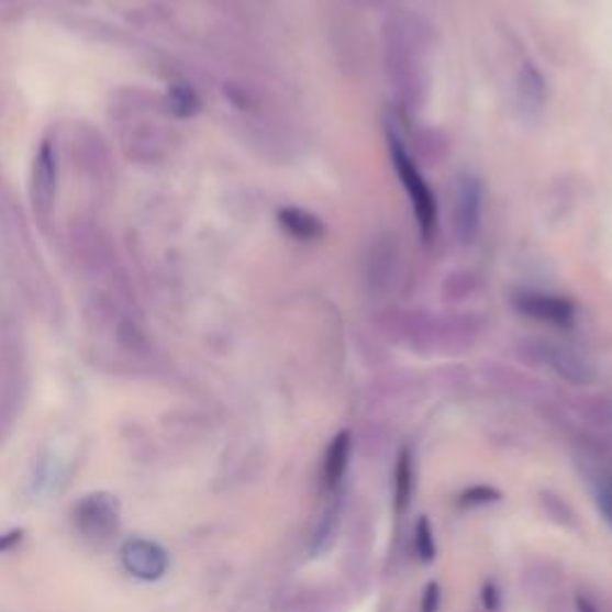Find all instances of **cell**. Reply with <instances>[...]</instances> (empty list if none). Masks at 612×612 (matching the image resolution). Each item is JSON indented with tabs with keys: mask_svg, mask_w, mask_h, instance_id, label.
I'll use <instances>...</instances> for the list:
<instances>
[{
	"mask_svg": "<svg viewBox=\"0 0 612 612\" xmlns=\"http://www.w3.org/2000/svg\"><path fill=\"white\" fill-rule=\"evenodd\" d=\"M120 560L132 577L144 581L160 579L170 565L168 553L148 538H130L120 550Z\"/></svg>",
	"mask_w": 612,
	"mask_h": 612,
	"instance_id": "obj_4",
	"label": "cell"
},
{
	"mask_svg": "<svg viewBox=\"0 0 612 612\" xmlns=\"http://www.w3.org/2000/svg\"><path fill=\"white\" fill-rule=\"evenodd\" d=\"M349 457H352V433L349 431H340L335 438L331 441L329 450H325V459H323V483L325 488H335L343 483L347 467H349Z\"/></svg>",
	"mask_w": 612,
	"mask_h": 612,
	"instance_id": "obj_7",
	"label": "cell"
},
{
	"mask_svg": "<svg viewBox=\"0 0 612 612\" xmlns=\"http://www.w3.org/2000/svg\"><path fill=\"white\" fill-rule=\"evenodd\" d=\"M396 479H392V502H396V512L404 514L410 508L414 496V457L410 450H402L396 461Z\"/></svg>",
	"mask_w": 612,
	"mask_h": 612,
	"instance_id": "obj_9",
	"label": "cell"
},
{
	"mask_svg": "<svg viewBox=\"0 0 612 612\" xmlns=\"http://www.w3.org/2000/svg\"><path fill=\"white\" fill-rule=\"evenodd\" d=\"M441 610V587L435 581H431L421 596V608L419 612H438Z\"/></svg>",
	"mask_w": 612,
	"mask_h": 612,
	"instance_id": "obj_16",
	"label": "cell"
},
{
	"mask_svg": "<svg viewBox=\"0 0 612 612\" xmlns=\"http://www.w3.org/2000/svg\"><path fill=\"white\" fill-rule=\"evenodd\" d=\"M390 156H392V166H396L402 180L404 192L412 199V207L421 227V237L429 242L435 233V221H438V207H435V197L431 192V187L426 185L424 175L419 173L414 160L404 152V146L398 137H390Z\"/></svg>",
	"mask_w": 612,
	"mask_h": 612,
	"instance_id": "obj_1",
	"label": "cell"
},
{
	"mask_svg": "<svg viewBox=\"0 0 612 612\" xmlns=\"http://www.w3.org/2000/svg\"><path fill=\"white\" fill-rule=\"evenodd\" d=\"M500 500V491L491 486H471L469 491L461 493V505L467 508H483V505H491V502Z\"/></svg>",
	"mask_w": 612,
	"mask_h": 612,
	"instance_id": "obj_15",
	"label": "cell"
},
{
	"mask_svg": "<svg viewBox=\"0 0 612 612\" xmlns=\"http://www.w3.org/2000/svg\"><path fill=\"white\" fill-rule=\"evenodd\" d=\"M596 505L605 516V522L612 526V469L610 467H598L591 476Z\"/></svg>",
	"mask_w": 612,
	"mask_h": 612,
	"instance_id": "obj_11",
	"label": "cell"
},
{
	"mask_svg": "<svg viewBox=\"0 0 612 612\" xmlns=\"http://www.w3.org/2000/svg\"><path fill=\"white\" fill-rule=\"evenodd\" d=\"M280 218V225L288 230V233L294 237V240H302V242H316L325 235V225L319 215L314 213H309L304 209H282L278 213Z\"/></svg>",
	"mask_w": 612,
	"mask_h": 612,
	"instance_id": "obj_8",
	"label": "cell"
},
{
	"mask_svg": "<svg viewBox=\"0 0 612 612\" xmlns=\"http://www.w3.org/2000/svg\"><path fill=\"white\" fill-rule=\"evenodd\" d=\"M541 502H543V508H546L550 520H555L557 524L567 526V528L577 526V514L572 512V508H569L563 498H557L553 493H543Z\"/></svg>",
	"mask_w": 612,
	"mask_h": 612,
	"instance_id": "obj_14",
	"label": "cell"
},
{
	"mask_svg": "<svg viewBox=\"0 0 612 612\" xmlns=\"http://www.w3.org/2000/svg\"><path fill=\"white\" fill-rule=\"evenodd\" d=\"M543 359L548 361V366L557 376L569 380V383L589 386L593 380L591 364L575 349L560 347V345H546L543 347Z\"/></svg>",
	"mask_w": 612,
	"mask_h": 612,
	"instance_id": "obj_6",
	"label": "cell"
},
{
	"mask_svg": "<svg viewBox=\"0 0 612 612\" xmlns=\"http://www.w3.org/2000/svg\"><path fill=\"white\" fill-rule=\"evenodd\" d=\"M75 526L91 541H108L120 528L118 500L108 493H91L75 508Z\"/></svg>",
	"mask_w": 612,
	"mask_h": 612,
	"instance_id": "obj_2",
	"label": "cell"
},
{
	"mask_svg": "<svg viewBox=\"0 0 612 612\" xmlns=\"http://www.w3.org/2000/svg\"><path fill=\"white\" fill-rule=\"evenodd\" d=\"M514 307L520 314L541 321V323H550V325H560V329H567V325L575 323V302L567 297H555V294H538V292H526L514 297Z\"/></svg>",
	"mask_w": 612,
	"mask_h": 612,
	"instance_id": "obj_5",
	"label": "cell"
},
{
	"mask_svg": "<svg viewBox=\"0 0 612 612\" xmlns=\"http://www.w3.org/2000/svg\"><path fill=\"white\" fill-rule=\"evenodd\" d=\"M53 189H56V166H53L51 146L44 144L36 158V199L48 203L53 199Z\"/></svg>",
	"mask_w": 612,
	"mask_h": 612,
	"instance_id": "obj_10",
	"label": "cell"
},
{
	"mask_svg": "<svg viewBox=\"0 0 612 612\" xmlns=\"http://www.w3.org/2000/svg\"><path fill=\"white\" fill-rule=\"evenodd\" d=\"M414 550L421 563H433L435 560V538H433V526L426 516H419L414 526Z\"/></svg>",
	"mask_w": 612,
	"mask_h": 612,
	"instance_id": "obj_13",
	"label": "cell"
},
{
	"mask_svg": "<svg viewBox=\"0 0 612 612\" xmlns=\"http://www.w3.org/2000/svg\"><path fill=\"white\" fill-rule=\"evenodd\" d=\"M577 612H601V608H598V603L593 601L591 596L579 593L577 596Z\"/></svg>",
	"mask_w": 612,
	"mask_h": 612,
	"instance_id": "obj_18",
	"label": "cell"
},
{
	"mask_svg": "<svg viewBox=\"0 0 612 612\" xmlns=\"http://www.w3.org/2000/svg\"><path fill=\"white\" fill-rule=\"evenodd\" d=\"M483 608L486 612H498L500 610V593L496 589V583H486L483 587Z\"/></svg>",
	"mask_w": 612,
	"mask_h": 612,
	"instance_id": "obj_17",
	"label": "cell"
},
{
	"mask_svg": "<svg viewBox=\"0 0 612 612\" xmlns=\"http://www.w3.org/2000/svg\"><path fill=\"white\" fill-rule=\"evenodd\" d=\"M520 93H522L524 108H534V111H538L543 103V79L532 65H524V70L520 75Z\"/></svg>",
	"mask_w": 612,
	"mask_h": 612,
	"instance_id": "obj_12",
	"label": "cell"
},
{
	"mask_svg": "<svg viewBox=\"0 0 612 612\" xmlns=\"http://www.w3.org/2000/svg\"><path fill=\"white\" fill-rule=\"evenodd\" d=\"M483 211V189L474 175H459L455 189V230L459 242H471L479 235Z\"/></svg>",
	"mask_w": 612,
	"mask_h": 612,
	"instance_id": "obj_3",
	"label": "cell"
}]
</instances>
